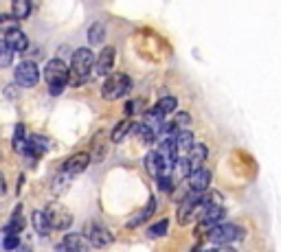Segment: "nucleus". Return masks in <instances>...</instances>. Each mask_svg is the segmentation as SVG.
Masks as SVG:
<instances>
[{
    "mask_svg": "<svg viewBox=\"0 0 281 252\" xmlns=\"http://www.w3.org/2000/svg\"><path fill=\"white\" fill-rule=\"evenodd\" d=\"M44 79L49 83V90L53 97H59L62 90L68 86V66L62 59H51L44 68Z\"/></svg>",
    "mask_w": 281,
    "mask_h": 252,
    "instance_id": "obj_2",
    "label": "nucleus"
},
{
    "mask_svg": "<svg viewBox=\"0 0 281 252\" xmlns=\"http://www.w3.org/2000/svg\"><path fill=\"white\" fill-rule=\"evenodd\" d=\"M171 139H174V145L178 149V154H187V149L194 145V134H191V130H178L176 134H169Z\"/></svg>",
    "mask_w": 281,
    "mask_h": 252,
    "instance_id": "obj_16",
    "label": "nucleus"
},
{
    "mask_svg": "<svg viewBox=\"0 0 281 252\" xmlns=\"http://www.w3.org/2000/svg\"><path fill=\"white\" fill-rule=\"evenodd\" d=\"M202 211H205V206H202V191H191L184 200H180V206H178V221H180L182 226H187L198 217Z\"/></svg>",
    "mask_w": 281,
    "mask_h": 252,
    "instance_id": "obj_4",
    "label": "nucleus"
},
{
    "mask_svg": "<svg viewBox=\"0 0 281 252\" xmlns=\"http://www.w3.org/2000/svg\"><path fill=\"white\" fill-rule=\"evenodd\" d=\"M31 221H33L35 232H38V235H42V237H46V235H49V232L53 230L51 224H49V217H46L44 211H35V213L31 215Z\"/></svg>",
    "mask_w": 281,
    "mask_h": 252,
    "instance_id": "obj_19",
    "label": "nucleus"
},
{
    "mask_svg": "<svg viewBox=\"0 0 281 252\" xmlns=\"http://www.w3.org/2000/svg\"><path fill=\"white\" fill-rule=\"evenodd\" d=\"M145 169L152 178H158V176H163V173H169L174 167L167 163V158L156 149V152H149L145 156Z\"/></svg>",
    "mask_w": 281,
    "mask_h": 252,
    "instance_id": "obj_9",
    "label": "nucleus"
},
{
    "mask_svg": "<svg viewBox=\"0 0 281 252\" xmlns=\"http://www.w3.org/2000/svg\"><path fill=\"white\" fill-rule=\"evenodd\" d=\"M132 90V79L123 73H108L106 75V81L101 86V97L106 101H117V99H123L125 94Z\"/></svg>",
    "mask_w": 281,
    "mask_h": 252,
    "instance_id": "obj_3",
    "label": "nucleus"
},
{
    "mask_svg": "<svg viewBox=\"0 0 281 252\" xmlns=\"http://www.w3.org/2000/svg\"><path fill=\"white\" fill-rule=\"evenodd\" d=\"M224 217H226V211L220 206V204L207 206L205 211L198 215V232H207V235H209V230L215 228L218 224H222Z\"/></svg>",
    "mask_w": 281,
    "mask_h": 252,
    "instance_id": "obj_6",
    "label": "nucleus"
},
{
    "mask_svg": "<svg viewBox=\"0 0 281 252\" xmlns=\"http://www.w3.org/2000/svg\"><path fill=\"white\" fill-rule=\"evenodd\" d=\"M25 147H27L25 128H22V125H18V128H16V134H14V149H16V152H25Z\"/></svg>",
    "mask_w": 281,
    "mask_h": 252,
    "instance_id": "obj_28",
    "label": "nucleus"
},
{
    "mask_svg": "<svg viewBox=\"0 0 281 252\" xmlns=\"http://www.w3.org/2000/svg\"><path fill=\"white\" fill-rule=\"evenodd\" d=\"M112 66H115V49H112V46H106V49L99 53V57L95 59V73L99 77H106L112 70Z\"/></svg>",
    "mask_w": 281,
    "mask_h": 252,
    "instance_id": "obj_12",
    "label": "nucleus"
},
{
    "mask_svg": "<svg viewBox=\"0 0 281 252\" xmlns=\"http://www.w3.org/2000/svg\"><path fill=\"white\" fill-rule=\"evenodd\" d=\"M0 191H3V178H0Z\"/></svg>",
    "mask_w": 281,
    "mask_h": 252,
    "instance_id": "obj_32",
    "label": "nucleus"
},
{
    "mask_svg": "<svg viewBox=\"0 0 281 252\" xmlns=\"http://www.w3.org/2000/svg\"><path fill=\"white\" fill-rule=\"evenodd\" d=\"M88 165H90V156H88L86 152H79V154L70 156L66 163H64V171L70 173V176H77V173L86 171Z\"/></svg>",
    "mask_w": 281,
    "mask_h": 252,
    "instance_id": "obj_13",
    "label": "nucleus"
},
{
    "mask_svg": "<svg viewBox=\"0 0 281 252\" xmlns=\"http://www.w3.org/2000/svg\"><path fill=\"white\" fill-rule=\"evenodd\" d=\"M44 213H46V217H49L51 228H55V230H66V228L73 224V215H70V211L64 208L62 204H57V202L49 204V206L44 208Z\"/></svg>",
    "mask_w": 281,
    "mask_h": 252,
    "instance_id": "obj_7",
    "label": "nucleus"
},
{
    "mask_svg": "<svg viewBox=\"0 0 281 252\" xmlns=\"http://www.w3.org/2000/svg\"><path fill=\"white\" fill-rule=\"evenodd\" d=\"M88 40H90L92 44H101V42L106 40V27L101 25V22H95V25L88 29Z\"/></svg>",
    "mask_w": 281,
    "mask_h": 252,
    "instance_id": "obj_23",
    "label": "nucleus"
},
{
    "mask_svg": "<svg viewBox=\"0 0 281 252\" xmlns=\"http://www.w3.org/2000/svg\"><path fill=\"white\" fill-rule=\"evenodd\" d=\"M154 107H156V110H160L163 114H171V112H176L178 101H176V97H163Z\"/></svg>",
    "mask_w": 281,
    "mask_h": 252,
    "instance_id": "obj_24",
    "label": "nucleus"
},
{
    "mask_svg": "<svg viewBox=\"0 0 281 252\" xmlns=\"http://www.w3.org/2000/svg\"><path fill=\"white\" fill-rule=\"evenodd\" d=\"M154 211H156V200H154V197H149L147 206L143 208V211H139V213H136L134 217L128 221V226H130V228H136L139 224H143V221H147L149 217H152V215H154Z\"/></svg>",
    "mask_w": 281,
    "mask_h": 252,
    "instance_id": "obj_18",
    "label": "nucleus"
},
{
    "mask_svg": "<svg viewBox=\"0 0 281 252\" xmlns=\"http://www.w3.org/2000/svg\"><path fill=\"white\" fill-rule=\"evenodd\" d=\"M95 70V55L90 49H77L70 59V70H68V83L70 86H81L88 81V77Z\"/></svg>",
    "mask_w": 281,
    "mask_h": 252,
    "instance_id": "obj_1",
    "label": "nucleus"
},
{
    "mask_svg": "<svg viewBox=\"0 0 281 252\" xmlns=\"http://www.w3.org/2000/svg\"><path fill=\"white\" fill-rule=\"evenodd\" d=\"M88 245H90V241H88L83 235H73V232H70V235L64 237V241H62L59 248L62 250H79L81 252V250H88Z\"/></svg>",
    "mask_w": 281,
    "mask_h": 252,
    "instance_id": "obj_17",
    "label": "nucleus"
},
{
    "mask_svg": "<svg viewBox=\"0 0 281 252\" xmlns=\"http://www.w3.org/2000/svg\"><path fill=\"white\" fill-rule=\"evenodd\" d=\"M11 14H14L18 20L31 16V0H11Z\"/></svg>",
    "mask_w": 281,
    "mask_h": 252,
    "instance_id": "obj_22",
    "label": "nucleus"
},
{
    "mask_svg": "<svg viewBox=\"0 0 281 252\" xmlns=\"http://www.w3.org/2000/svg\"><path fill=\"white\" fill-rule=\"evenodd\" d=\"M83 235H86V239L92 245H97V248H104V245H110L112 243V235L106 230L104 226L95 224V221L86 224V228H83Z\"/></svg>",
    "mask_w": 281,
    "mask_h": 252,
    "instance_id": "obj_10",
    "label": "nucleus"
},
{
    "mask_svg": "<svg viewBox=\"0 0 281 252\" xmlns=\"http://www.w3.org/2000/svg\"><path fill=\"white\" fill-rule=\"evenodd\" d=\"M46 149H49V141L42 139V136H33V139L27 141L25 152H27L29 156H35V158H38V156H42V154L46 152Z\"/></svg>",
    "mask_w": 281,
    "mask_h": 252,
    "instance_id": "obj_20",
    "label": "nucleus"
},
{
    "mask_svg": "<svg viewBox=\"0 0 281 252\" xmlns=\"http://www.w3.org/2000/svg\"><path fill=\"white\" fill-rule=\"evenodd\" d=\"M167 228H169V224H167V219H163V221H158V224H154L152 228H149L147 235L149 237H163V235H167Z\"/></svg>",
    "mask_w": 281,
    "mask_h": 252,
    "instance_id": "obj_30",
    "label": "nucleus"
},
{
    "mask_svg": "<svg viewBox=\"0 0 281 252\" xmlns=\"http://www.w3.org/2000/svg\"><path fill=\"white\" fill-rule=\"evenodd\" d=\"M22 226H25V219H22L20 206H18V211L14 213V219H11V224L7 226V232H14V235H18V232L22 230Z\"/></svg>",
    "mask_w": 281,
    "mask_h": 252,
    "instance_id": "obj_29",
    "label": "nucleus"
},
{
    "mask_svg": "<svg viewBox=\"0 0 281 252\" xmlns=\"http://www.w3.org/2000/svg\"><path fill=\"white\" fill-rule=\"evenodd\" d=\"M18 243H20V241H18V235L9 232L7 239H5V248H7V250H14V248H18Z\"/></svg>",
    "mask_w": 281,
    "mask_h": 252,
    "instance_id": "obj_31",
    "label": "nucleus"
},
{
    "mask_svg": "<svg viewBox=\"0 0 281 252\" xmlns=\"http://www.w3.org/2000/svg\"><path fill=\"white\" fill-rule=\"evenodd\" d=\"M242 237H244V230H242L240 226H235V224H224V221L209 230V241L215 243V245L233 243V241H237V239H242Z\"/></svg>",
    "mask_w": 281,
    "mask_h": 252,
    "instance_id": "obj_5",
    "label": "nucleus"
},
{
    "mask_svg": "<svg viewBox=\"0 0 281 252\" xmlns=\"http://www.w3.org/2000/svg\"><path fill=\"white\" fill-rule=\"evenodd\" d=\"M187 163L191 167V171L196 169V167H202V163L207 160V145H202V143H194L189 149H187Z\"/></svg>",
    "mask_w": 281,
    "mask_h": 252,
    "instance_id": "obj_15",
    "label": "nucleus"
},
{
    "mask_svg": "<svg viewBox=\"0 0 281 252\" xmlns=\"http://www.w3.org/2000/svg\"><path fill=\"white\" fill-rule=\"evenodd\" d=\"M132 128H134V134L139 136L143 143H147V145H152V143L156 141V136H158V132L154 130L149 123H139V125H132Z\"/></svg>",
    "mask_w": 281,
    "mask_h": 252,
    "instance_id": "obj_21",
    "label": "nucleus"
},
{
    "mask_svg": "<svg viewBox=\"0 0 281 252\" xmlns=\"http://www.w3.org/2000/svg\"><path fill=\"white\" fill-rule=\"evenodd\" d=\"M187 178H189V189L191 191H207L209 184H211V171H209L207 167H196Z\"/></svg>",
    "mask_w": 281,
    "mask_h": 252,
    "instance_id": "obj_11",
    "label": "nucleus"
},
{
    "mask_svg": "<svg viewBox=\"0 0 281 252\" xmlns=\"http://www.w3.org/2000/svg\"><path fill=\"white\" fill-rule=\"evenodd\" d=\"M16 83L18 86H22V88H33V86H38V81H40V68H38V64L35 62H22V64H18V68H16Z\"/></svg>",
    "mask_w": 281,
    "mask_h": 252,
    "instance_id": "obj_8",
    "label": "nucleus"
},
{
    "mask_svg": "<svg viewBox=\"0 0 281 252\" xmlns=\"http://www.w3.org/2000/svg\"><path fill=\"white\" fill-rule=\"evenodd\" d=\"M11 29H18V18L14 14H11V16L0 14V31L7 33V31H11Z\"/></svg>",
    "mask_w": 281,
    "mask_h": 252,
    "instance_id": "obj_27",
    "label": "nucleus"
},
{
    "mask_svg": "<svg viewBox=\"0 0 281 252\" xmlns=\"http://www.w3.org/2000/svg\"><path fill=\"white\" fill-rule=\"evenodd\" d=\"M130 130H132V123H130V121H121V123H117L115 132H112V143H119V141H123V136L128 134Z\"/></svg>",
    "mask_w": 281,
    "mask_h": 252,
    "instance_id": "obj_26",
    "label": "nucleus"
},
{
    "mask_svg": "<svg viewBox=\"0 0 281 252\" xmlns=\"http://www.w3.org/2000/svg\"><path fill=\"white\" fill-rule=\"evenodd\" d=\"M5 42H7L9 49L14 53H22V51L29 49V38L20 31V29H11V31H7V38H5Z\"/></svg>",
    "mask_w": 281,
    "mask_h": 252,
    "instance_id": "obj_14",
    "label": "nucleus"
},
{
    "mask_svg": "<svg viewBox=\"0 0 281 252\" xmlns=\"http://www.w3.org/2000/svg\"><path fill=\"white\" fill-rule=\"evenodd\" d=\"M11 57H14V51L9 49L7 42L0 40V68H7L11 64Z\"/></svg>",
    "mask_w": 281,
    "mask_h": 252,
    "instance_id": "obj_25",
    "label": "nucleus"
}]
</instances>
